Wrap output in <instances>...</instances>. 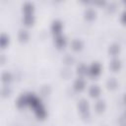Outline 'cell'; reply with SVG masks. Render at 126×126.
<instances>
[{
	"instance_id": "1",
	"label": "cell",
	"mask_w": 126,
	"mask_h": 126,
	"mask_svg": "<svg viewBox=\"0 0 126 126\" xmlns=\"http://www.w3.org/2000/svg\"><path fill=\"white\" fill-rule=\"evenodd\" d=\"M27 100H28V104L31 105L33 109L36 108L37 106H39L41 103V100L39 97H37L33 93H28L27 94Z\"/></svg>"
},
{
	"instance_id": "2",
	"label": "cell",
	"mask_w": 126,
	"mask_h": 126,
	"mask_svg": "<svg viewBox=\"0 0 126 126\" xmlns=\"http://www.w3.org/2000/svg\"><path fill=\"white\" fill-rule=\"evenodd\" d=\"M101 71V66L98 62H93L90 67L88 68V74L91 76V77H96L99 75Z\"/></svg>"
},
{
	"instance_id": "3",
	"label": "cell",
	"mask_w": 126,
	"mask_h": 126,
	"mask_svg": "<svg viewBox=\"0 0 126 126\" xmlns=\"http://www.w3.org/2000/svg\"><path fill=\"white\" fill-rule=\"evenodd\" d=\"M54 43L58 48H63L67 43V39L65 35H63L62 33H59L54 36Z\"/></svg>"
},
{
	"instance_id": "4",
	"label": "cell",
	"mask_w": 126,
	"mask_h": 126,
	"mask_svg": "<svg viewBox=\"0 0 126 126\" xmlns=\"http://www.w3.org/2000/svg\"><path fill=\"white\" fill-rule=\"evenodd\" d=\"M61 31H62V23L61 21L59 20H53L52 23H51V32L56 35V34H59L61 33Z\"/></svg>"
},
{
	"instance_id": "5",
	"label": "cell",
	"mask_w": 126,
	"mask_h": 126,
	"mask_svg": "<svg viewBox=\"0 0 126 126\" xmlns=\"http://www.w3.org/2000/svg\"><path fill=\"white\" fill-rule=\"evenodd\" d=\"M73 87H74V90H75V91L81 92V91H83V90L85 89V87H86V82H85V80H84L82 77H80V78H78V79L75 80Z\"/></svg>"
},
{
	"instance_id": "6",
	"label": "cell",
	"mask_w": 126,
	"mask_h": 126,
	"mask_svg": "<svg viewBox=\"0 0 126 126\" xmlns=\"http://www.w3.org/2000/svg\"><path fill=\"white\" fill-rule=\"evenodd\" d=\"M89 107H90V104H89V101L86 98H81L79 100V102H78V108L80 110V113L89 111Z\"/></svg>"
},
{
	"instance_id": "7",
	"label": "cell",
	"mask_w": 126,
	"mask_h": 126,
	"mask_svg": "<svg viewBox=\"0 0 126 126\" xmlns=\"http://www.w3.org/2000/svg\"><path fill=\"white\" fill-rule=\"evenodd\" d=\"M109 67H110V69L112 71H115L116 72V71H118L121 68V61L118 58L114 57V58L111 59V61L109 63Z\"/></svg>"
},
{
	"instance_id": "8",
	"label": "cell",
	"mask_w": 126,
	"mask_h": 126,
	"mask_svg": "<svg viewBox=\"0 0 126 126\" xmlns=\"http://www.w3.org/2000/svg\"><path fill=\"white\" fill-rule=\"evenodd\" d=\"M16 104L18 107L22 108L24 106H26L28 104V100H27V94H22L21 95H19V97L16 100Z\"/></svg>"
},
{
	"instance_id": "9",
	"label": "cell",
	"mask_w": 126,
	"mask_h": 126,
	"mask_svg": "<svg viewBox=\"0 0 126 126\" xmlns=\"http://www.w3.org/2000/svg\"><path fill=\"white\" fill-rule=\"evenodd\" d=\"M34 113L37 116V118H39V119H43L46 116V110H45V108L42 104H40L39 106L34 108Z\"/></svg>"
},
{
	"instance_id": "10",
	"label": "cell",
	"mask_w": 126,
	"mask_h": 126,
	"mask_svg": "<svg viewBox=\"0 0 126 126\" xmlns=\"http://www.w3.org/2000/svg\"><path fill=\"white\" fill-rule=\"evenodd\" d=\"M89 94L92 97H97L100 94V89L97 85H92L89 89Z\"/></svg>"
},
{
	"instance_id": "11",
	"label": "cell",
	"mask_w": 126,
	"mask_h": 126,
	"mask_svg": "<svg viewBox=\"0 0 126 126\" xmlns=\"http://www.w3.org/2000/svg\"><path fill=\"white\" fill-rule=\"evenodd\" d=\"M108 52L111 56H116L119 52H120V45L118 43H112L110 44V46L108 47Z\"/></svg>"
},
{
	"instance_id": "12",
	"label": "cell",
	"mask_w": 126,
	"mask_h": 126,
	"mask_svg": "<svg viewBox=\"0 0 126 126\" xmlns=\"http://www.w3.org/2000/svg\"><path fill=\"white\" fill-rule=\"evenodd\" d=\"M84 16H85V18H86L87 20L92 21V20H94V19L95 18V11H94L93 8L88 7V8L85 10V12H84Z\"/></svg>"
},
{
	"instance_id": "13",
	"label": "cell",
	"mask_w": 126,
	"mask_h": 126,
	"mask_svg": "<svg viewBox=\"0 0 126 126\" xmlns=\"http://www.w3.org/2000/svg\"><path fill=\"white\" fill-rule=\"evenodd\" d=\"M83 46H84L83 41H82L81 39H79V38H74V39L72 40V42H71V47H72L74 50H76V51L81 50V49L83 48Z\"/></svg>"
},
{
	"instance_id": "14",
	"label": "cell",
	"mask_w": 126,
	"mask_h": 126,
	"mask_svg": "<svg viewBox=\"0 0 126 126\" xmlns=\"http://www.w3.org/2000/svg\"><path fill=\"white\" fill-rule=\"evenodd\" d=\"M22 21L26 26H32L34 22V17L32 16V14H25Z\"/></svg>"
},
{
	"instance_id": "15",
	"label": "cell",
	"mask_w": 126,
	"mask_h": 126,
	"mask_svg": "<svg viewBox=\"0 0 126 126\" xmlns=\"http://www.w3.org/2000/svg\"><path fill=\"white\" fill-rule=\"evenodd\" d=\"M88 68L89 67H87L84 63H80L78 66H77V74L79 75V76H81V77H83V76H85V75H87L88 74Z\"/></svg>"
},
{
	"instance_id": "16",
	"label": "cell",
	"mask_w": 126,
	"mask_h": 126,
	"mask_svg": "<svg viewBox=\"0 0 126 126\" xmlns=\"http://www.w3.org/2000/svg\"><path fill=\"white\" fill-rule=\"evenodd\" d=\"M18 37H19L20 41H22V42L27 41V40L29 39V32H28V31L25 30V29H21V30H19Z\"/></svg>"
},
{
	"instance_id": "17",
	"label": "cell",
	"mask_w": 126,
	"mask_h": 126,
	"mask_svg": "<svg viewBox=\"0 0 126 126\" xmlns=\"http://www.w3.org/2000/svg\"><path fill=\"white\" fill-rule=\"evenodd\" d=\"M105 106H106L105 105V102L102 99H98L94 103V109L96 110V112H102V111H104Z\"/></svg>"
},
{
	"instance_id": "18",
	"label": "cell",
	"mask_w": 126,
	"mask_h": 126,
	"mask_svg": "<svg viewBox=\"0 0 126 126\" xmlns=\"http://www.w3.org/2000/svg\"><path fill=\"white\" fill-rule=\"evenodd\" d=\"M106 86L109 90H115L118 86V82L115 78L111 77V78H108V80L106 81Z\"/></svg>"
},
{
	"instance_id": "19",
	"label": "cell",
	"mask_w": 126,
	"mask_h": 126,
	"mask_svg": "<svg viewBox=\"0 0 126 126\" xmlns=\"http://www.w3.org/2000/svg\"><path fill=\"white\" fill-rule=\"evenodd\" d=\"M23 11L25 14H32L33 11V4L32 2H25L23 4Z\"/></svg>"
},
{
	"instance_id": "20",
	"label": "cell",
	"mask_w": 126,
	"mask_h": 126,
	"mask_svg": "<svg viewBox=\"0 0 126 126\" xmlns=\"http://www.w3.org/2000/svg\"><path fill=\"white\" fill-rule=\"evenodd\" d=\"M1 80H2V82L5 83V84L10 83V82L12 81V74H11L10 72H8V71L2 72V74H1Z\"/></svg>"
},
{
	"instance_id": "21",
	"label": "cell",
	"mask_w": 126,
	"mask_h": 126,
	"mask_svg": "<svg viewBox=\"0 0 126 126\" xmlns=\"http://www.w3.org/2000/svg\"><path fill=\"white\" fill-rule=\"evenodd\" d=\"M9 43V36L6 34V33H1L0 35V45L2 48H4L6 45H8Z\"/></svg>"
},
{
	"instance_id": "22",
	"label": "cell",
	"mask_w": 126,
	"mask_h": 126,
	"mask_svg": "<svg viewBox=\"0 0 126 126\" xmlns=\"http://www.w3.org/2000/svg\"><path fill=\"white\" fill-rule=\"evenodd\" d=\"M105 9H106L107 12H110V13L114 12V11L116 10V3L113 2V1L108 2V3L106 4V6H105Z\"/></svg>"
},
{
	"instance_id": "23",
	"label": "cell",
	"mask_w": 126,
	"mask_h": 126,
	"mask_svg": "<svg viewBox=\"0 0 126 126\" xmlns=\"http://www.w3.org/2000/svg\"><path fill=\"white\" fill-rule=\"evenodd\" d=\"M11 94V89L9 86H3L1 89V94L3 97H7Z\"/></svg>"
},
{
	"instance_id": "24",
	"label": "cell",
	"mask_w": 126,
	"mask_h": 126,
	"mask_svg": "<svg viewBox=\"0 0 126 126\" xmlns=\"http://www.w3.org/2000/svg\"><path fill=\"white\" fill-rule=\"evenodd\" d=\"M63 61L66 63V64H72L73 62H74V57L72 56V55H70V54H66L65 56H64V58H63Z\"/></svg>"
},
{
	"instance_id": "25",
	"label": "cell",
	"mask_w": 126,
	"mask_h": 126,
	"mask_svg": "<svg viewBox=\"0 0 126 126\" xmlns=\"http://www.w3.org/2000/svg\"><path fill=\"white\" fill-rule=\"evenodd\" d=\"M50 93V88L49 86H42L41 89H40V94L42 95H47L48 94Z\"/></svg>"
},
{
	"instance_id": "26",
	"label": "cell",
	"mask_w": 126,
	"mask_h": 126,
	"mask_svg": "<svg viewBox=\"0 0 126 126\" xmlns=\"http://www.w3.org/2000/svg\"><path fill=\"white\" fill-rule=\"evenodd\" d=\"M70 75H71V71H70L69 68H64V69H62V76H63L64 78H68Z\"/></svg>"
},
{
	"instance_id": "27",
	"label": "cell",
	"mask_w": 126,
	"mask_h": 126,
	"mask_svg": "<svg viewBox=\"0 0 126 126\" xmlns=\"http://www.w3.org/2000/svg\"><path fill=\"white\" fill-rule=\"evenodd\" d=\"M81 116L84 120H89L91 118V113H90V110L89 111H86V112H82L81 113Z\"/></svg>"
},
{
	"instance_id": "28",
	"label": "cell",
	"mask_w": 126,
	"mask_h": 126,
	"mask_svg": "<svg viewBox=\"0 0 126 126\" xmlns=\"http://www.w3.org/2000/svg\"><path fill=\"white\" fill-rule=\"evenodd\" d=\"M121 20H122L123 23L126 24V9H125V10L122 12V14H121Z\"/></svg>"
},
{
	"instance_id": "29",
	"label": "cell",
	"mask_w": 126,
	"mask_h": 126,
	"mask_svg": "<svg viewBox=\"0 0 126 126\" xmlns=\"http://www.w3.org/2000/svg\"><path fill=\"white\" fill-rule=\"evenodd\" d=\"M95 4H98V5H104L105 4V1L103 0H99V1H94Z\"/></svg>"
},
{
	"instance_id": "30",
	"label": "cell",
	"mask_w": 126,
	"mask_h": 126,
	"mask_svg": "<svg viewBox=\"0 0 126 126\" xmlns=\"http://www.w3.org/2000/svg\"><path fill=\"white\" fill-rule=\"evenodd\" d=\"M123 99H124V102L126 103V94H125V95H124V97H123Z\"/></svg>"
},
{
	"instance_id": "31",
	"label": "cell",
	"mask_w": 126,
	"mask_h": 126,
	"mask_svg": "<svg viewBox=\"0 0 126 126\" xmlns=\"http://www.w3.org/2000/svg\"><path fill=\"white\" fill-rule=\"evenodd\" d=\"M123 3H124V4H125V5H126V1H123Z\"/></svg>"
},
{
	"instance_id": "32",
	"label": "cell",
	"mask_w": 126,
	"mask_h": 126,
	"mask_svg": "<svg viewBox=\"0 0 126 126\" xmlns=\"http://www.w3.org/2000/svg\"><path fill=\"white\" fill-rule=\"evenodd\" d=\"M124 115H125V116H126V110H125V112H124Z\"/></svg>"
}]
</instances>
